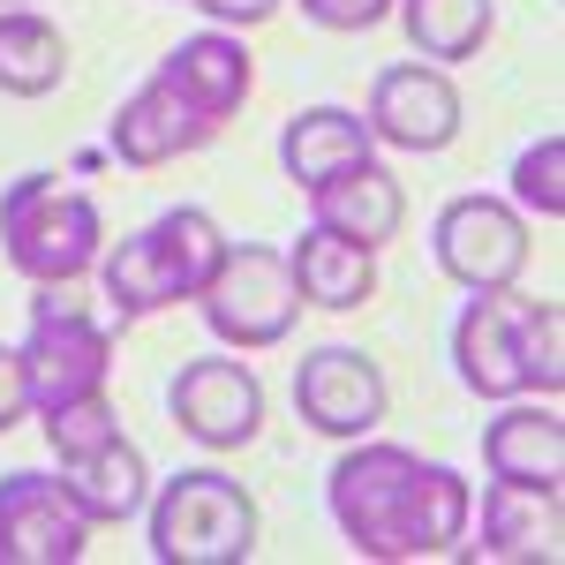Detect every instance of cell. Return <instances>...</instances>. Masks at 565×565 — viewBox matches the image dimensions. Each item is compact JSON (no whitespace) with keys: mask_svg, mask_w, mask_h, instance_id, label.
I'll return each mask as SVG.
<instances>
[{"mask_svg":"<svg viewBox=\"0 0 565 565\" xmlns=\"http://www.w3.org/2000/svg\"><path fill=\"white\" fill-rule=\"evenodd\" d=\"M324 498H332V521L362 558H437L452 551L468 521H476V490L460 468L445 460H423L407 445H354L348 460L324 476Z\"/></svg>","mask_w":565,"mask_h":565,"instance_id":"6da1fadb","label":"cell"},{"mask_svg":"<svg viewBox=\"0 0 565 565\" xmlns=\"http://www.w3.org/2000/svg\"><path fill=\"white\" fill-rule=\"evenodd\" d=\"M218 257H226V242H218L212 212L181 204V212H159L143 234H129L114 257H98V279H106V302L121 317H151L167 302H196Z\"/></svg>","mask_w":565,"mask_h":565,"instance_id":"7a4b0ae2","label":"cell"},{"mask_svg":"<svg viewBox=\"0 0 565 565\" xmlns=\"http://www.w3.org/2000/svg\"><path fill=\"white\" fill-rule=\"evenodd\" d=\"M0 242H8V264L39 287H68L98 264V204L84 189H61L53 174H15L0 189Z\"/></svg>","mask_w":565,"mask_h":565,"instance_id":"3957f363","label":"cell"},{"mask_svg":"<svg viewBox=\"0 0 565 565\" xmlns=\"http://www.w3.org/2000/svg\"><path fill=\"white\" fill-rule=\"evenodd\" d=\"M257 551V505L218 468L174 476L151 498V558L159 565H242Z\"/></svg>","mask_w":565,"mask_h":565,"instance_id":"277c9868","label":"cell"},{"mask_svg":"<svg viewBox=\"0 0 565 565\" xmlns=\"http://www.w3.org/2000/svg\"><path fill=\"white\" fill-rule=\"evenodd\" d=\"M23 377H31V407H68L84 392H106V370H114V340L106 324H90L76 302H61L45 287L31 302V332H23Z\"/></svg>","mask_w":565,"mask_h":565,"instance_id":"5b68a950","label":"cell"},{"mask_svg":"<svg viewBox=\"0 0 565 565\" xmlns=\"http://www.w3.org/2000/svg\"><path fill=\"white\" fill-rule=\"evenodd\" d=\"M196 302H204V324L226 348H271V340L295 332L302 295H295V271L279 249H226Z\"/></svg>","mask_w":565,"mask_h":565,"instance_id":"8992f818","label":"cell"},{"mask_svg":"<svg viewBox=\"0 0 565 565\" xmlns=\"http://www.w3.org/2000/svg\"><path fill=\"white\" fill-rule=\"evenodd\" d=\"M437 264L468 287V295H505L513 279H521L527 264V226L513 204H498V196H452L445 212H437Z\"/></svg>","mask_w":565,"mask_h":565,"instance_id":"52a82bcc","label":"cell"},{"mask_svg":"<svg viewBox=\"0 0 565 565\" xmlns=\"http://www.w3.org/2000/svg\"><path fill=\"white\" fill-rule=\"evenodd\" d=\"M90 543V513L61 476H0V565H76Z\"/></svg>","mask_w":565,"mask_h":565,"instance_id":"ba28073f","label":"cell"},{"mask_svg":"<svg viewBox=\"0 0 565 565\" xmlns=\"http://www.w3.org/2000/svg\"><path fill=\"white\" fill-rule=\"evenodd\" d=\"M167 399H174V423L212 452H234V445H249L264 430V385L249 377V362H226V354L181 362Z\"/></svg>","mask_w":565,"mask_h":565,"instance_id":"9c48e42d","label":"cell"},{"mask_svg":"<svg viewBox=\"0 0 565 565\" xmlns=\"http://www.w3.org/2000/svg\"><path fill=\"white\" fill-rule=\"evenodd\" d=\"M295 407L324 437H370L385 423V370L362 348H317L295 370Z\"/></svg>","mask_w":565,"mask_h":565,"instance_id":"30bf717a","label":"cell"},{"mask_svg":"<svg viewBox=\"0 0 565 565\" xmlns=\"http://www.w3.org/2000/svg\"><path fill=\"white\" fill-rule=\"evenodd\" d=\"M370 136L399 151H445L460 136V90L430 61H399L370 84Z\"/></svg>","mask_w":565,"mask_h":565,"instance_id":"8fae6325","label":"cell"},{"mask_svg":"<svg viewBox=\"0 0 565 565\" xmlns=\"http://www.w3.org/2000/svg\"><path fill=\"white\" fill-rule=\"evenodd\" d=\"M565 498L558 482H490L482 490V558H558Z\"/></svg>","mask_w":565,"mask_h":565,"instance_id":"7c38bea8","label":"cell"},{"mask_svg":"<svg viewBox=\"0 0 565 565\" xmlns=\"http://www.w3.org/2000/svg\"><path fill=\"white\" fill-rule=\"evenodd\" d=\"M204 136H212V121H204L167 76H151L143 90H129L121 114H114V151H121L129 167H167L181 151H196Z\"/></svg>","mask_w":565,"mask_h":565,"instance_id":"4fadbf2b","label":"cell"},{"mask_svg":"<svg viewBox=\"0 0 565 565\" xmlns=\"http://www.w3.org/2000/svg\"><path fill=\"white\" fill-rule=\"evenodd\" d=\"M309 204H317V226L324 234H340V242H362L370 257L385 249L392 234H399V218H407V196H399V181L370 159V167H348V174H332L324 189H309Z\"/></svg>","mask_w":565,"mask_h":565,"instance_id":"5bb4252c","label":"cell"},{"mask_svg":"<svg viewBox=\"0 0 565 565\" xmlns=\"http://www.w3.org/2000/svg\"><path fill=\"white\" fill-rule=\"evenodd\" d=\"M370 121L348 114V106H302L287 136H279V167L295 189H324L332 174H348V167H370Z\"/></svg>","mask_w":565,"mask_h":565,"instance_id":"9a60e30c","label":"cell"},{"mask_svg":"<svg viewBox=\"0 0 565 565\" xmlns=\"http://www.w3.org/2000/svg\"><path fill=\"white\" fill-rule=\"evenodd\" d=\"M159 76L218 129V121L249 98V53H242V39H226V31H196V39H181L174 53L159 61Z\"/></svg>","mask_w":565,"mask_h":565,"instance_id":"2e32d148","label":"cell"},{"mask_svg":"<svg viewBox=\"0 0 565 565\" xmlns=\"http://www.w3.org/2000/svg\"><path fill=\"white\" fill-rule=\"evenodd\" d=\"M452 362H460V385L476 399H513L521 392V354H513V309L498 295H476L452 324Z\"/></svg>","mask_w":565,"mask_h":565,"instance_id":"e0dca14e","label":"cell"},{"mask_svg":"<svg viewBox=\"0 0 565 565\" xmlns=\"http://www.w3.org/2000/svg\"><path fill=\"white\" fill-rule=\"evenodd\" d=\"M295 295L309 309H362L377 295V257L362 249V242H340V234H324V226H309L302 242H295Z\"/></svg>","mask_w":565,"mask_h":565,"instance_id":"ac0fdd59","label":"cell"},{"mask_svg":"<svg viewBox=\"0 0 565 565\" xmlns=\"http://www.w3.org/2000/svg\"><path fill=\"white\" fill-rule=\"evenodd\" d=\"M482 468L505 482H565V423L551 407H505L482 430Z\"/></svg>","mask_w":565,"mask_h":565,"instance_id":"d6986e66","label":"cell"},{"mask_svg":"<svg viewBox=\"0 0 565 565\" xmlns=\"http://www.w3.org/2000/svg\"><path fill=\"white\" fill-rule=\"evenodd\" d=\"M61 482L90 521H129V513H143V482L151 476H143V452L129 437H106L84 460H61Z\"/></svg>","mask_w":565,"mask_h":565,"instance_id":"ffe728a7","label":"cell"},{"mask_svg":"<svg viewBox=\"0 0 565 565\" xmlns=\"http://www.w3.org/2000/svg\"><path fill=\"white\" fill-rule=\"evenodd\" d=\"M61 76H68V39L31 8H8L0 15V90L8 98H45Z\"/></svg>","mask_w":565,"mask_h":565,"instance_id":"44dd1931","label":"cell"},{"mask_svg":"<svg viewBox=\"0 0 565 565\" xmlns=\"http://www.w3.org/2000/svg\"><path fill=\"white\" fill-rule=\"evenodd\" d=\"M399 23L423 61H468V53H482L498 8L490 0H399Z\"/></svg>","mask_w":565,"mask_h":565,"instance_id":"7402d4cb","label":"cell"},{"mask_svg":"<svg viewBox=\"0 0 565 565\" xmlns=\"http://www.w3.org/2000/svg\"><path fill=\"white\" fill-rule=\"evenodd\" d=\"M513 354H521V392H558L565 385V309L558 302L513 309Z\"/></svg>","mask_w":565,"mask_h":565,"instance_id":"603a6c76","label":"cell"},{"mask_svg":"<svg viewBox=\"0 0 565 565\" xmlns=\"http://www.w3.org/2000/svg\"><path fill=\"white\" fill-rule=\"evenodd\" d=\"M106 437H121L106 392H84V399H68V407H45V445H53V460H84Z\"/></svg>","mask_w":565,"mask_h":565,"instance_id":"cb8c5ba5","label":"cell"},{"mask_svg":"<svg viewBox=\"0 0 565 565\" xmlns=\"http://www.w3.org/2000/svg\"><path fill=\"white\" fill-rule=\"evenodd\" d=\"M513 196H521L527 212L558 218L565 212V136H543V143H527L521 167H513Z\"/></svg>","mask_w":565,"mask_h":565,"instance_id":"d4e9b609","label":"cell"},{"mask_svg":"<svg viewBox=\"0 0 565 565\" xmlns=\"http://www.w3.org/2000/svg\"><path fill=\"white\" fill-rule=\"evenodd\" d=\"M392 0H302L309 23H324V31H370V23H385Z\"/></svg>","mask_w":565,"mask_h":565,"instance_id":"484cf974","label":"cell"},{"mask_svg":"<svg viewBox=\"0 0 565 565\" xmlns=\"http://www.w3.org/2000/svg\"><path fill=\"white\" fill-rule=\"evenodd\" d=\"M31 415V377H23V354L0 348V430H15Z\"/></svg>","mask_w":565,"mask_h":565,"instance_id":"4316f807","label":"cell"},{"mask_svg":"<svg viewBox=\"0 0 565 565\" xmlns=\"http://www.w3.org/2000/svg\"><path fill=\"white\" fill-rule=\"evenodd\" d=\"M196 8H204V15H218V23H264L279 0H196Z\"/></svg>","mask_w":565,"mask_h":565,"instance_id":"83f0119b","label":"cell"},{"mask_svg":"<svg viewBox=\"0 0 565 565\" xmlns=\"http://www.w3.org/2000/svg\"><path fill=\"white\" fill-rule=\"evenodd\" d=\"M15 8H23V0H15Z\"/></svg>","mask_w":565,"mask_h":565,"instance_id":"f1b7e54d","label":"cell"}]
</instances>
